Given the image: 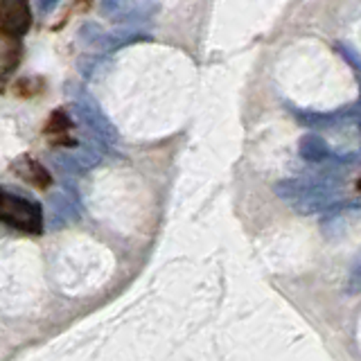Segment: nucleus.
<instances>
[{
	"mask_svg": "<svg viewBox=\"0 0 361 361\" xmlns=\"http://www.w3.org/2000/svg\"><path fill=\"white\" fill-rule=\"evenodd\" d=\"M359 104H361V97H359Z\"/></svg>",
	"mask_w": 361,
	"mask_h": 361,
	"instance_id": "nucleus-15",
	"label": "nucleus"
},
{
	"mask_svg": "<svg viewBox=\"0 0 361 361\" xmlns=\"http://www.w3.org/2000/svg\"><path fill=\"white\" fill-rule=\"evenodd\" d=\"M336 50H338V54H341L343 59H345V63H348V66H353L355 71L361 75V54L353 48V45L338 43V45H336Z\"/></svg>",
	"mask_w": 361,
	"mask_h": 361,
	"instance_id": "nucleus-10",
	"label": "nucleus"
},
{
	"mask_svg": "<svg viewBox=\"0 0 361 361\" xmlns=\"http://www.w3.org/2000/svg\"><path fill=\"white\" fill-rule=\"evenodd\" d=\"M56 5H59V0H37V7H39V11L43 16L50 14V11H54Z\"/></svg>",
	"mask_w": 361,
	"mask_h": 361,
	"instance_id": "nucleus-12",
	"label": "nucleus"
},
{
	"mask_svg": "<svg viewBox=\"0 0 361 361\" xmlns=\"http://www.w3.org/2000/svg\"><path fill=\"white\" fill-rule=\"evenodd\" d=\"M32 25L27 0H0V30L7 37H23Z\"/></svg>",
	"mask_w": 361,
	"mask_h": 361,
	"instance_id": "nucleus-6",
	"label": "nucleus"
},
{
	"mask_svg": "<svg viewBox=\"0 0 361 361\" xmlns=\"http://www.w3.org/2000/svg\"><path fill=\"white\" fill-rule=\"evenodd\" d=\"M102 16L113 23H142L156 16V0H99Z\"/></svg>",
	"mask_w": 361,
	"mask_h": 361,
	"instance_id": "nucleus-4",
	"label": "nucleus"
},
{
	"mask_svg": "<svg viewBox=\"0 0 361 361\" xmlns=\"http://www.w3.org/2000/svg\"><path fill=\"white\" fill-rule=\"evenodd\" d=\"M359 190H361V180H359Z\"/></svg>",
	"mask_w": 361,
	"mask_h": 361,
	"instance_id": "nucleus-14",
	"label": "nucleus"
},
{
	"mask_svg": "<svg viewBox=\"0 0 361 361\" xmlns=\"http://www.w3.org/2000/svg\"><path fill=\"white\" fill-rule=\"evenodd\" d=\"M50 208L54 228H61V226L79 219V199L68 195V192H54V195H50Z\"/></svg>",
	"mask_w": 361,
	"mask_h": 361,
	"instance_id": "nucleus-7",
	"label": "nucleus"
},
{
	"mask_svg": "<svg viewBox=\"0 0 361 361\" xmlns=\"http://www.w3.org/2000/svg\"><path fill=\"white\" fill-rule=\"evenodd\" d=\"M73 111H75V116L79 118V122H82L102 145L113 147L120 140V133L116 129V124L106 118V113L99 109L97 99L93 95H88L86 90H75Z\"/></svg>",
	"mask_w": 361,
	"mask_h": 361,
	"instance_id": "nucleus-2",
	"label": "nucleus"
},
{
	"mask_svg": "<svg viewBox=\"0 0 361 361\" xmlns=\"http://www.w3.org/2000/svg\"><path fill=\"white\" fill-rule=\"evenodd\" d=\"M359 129H361V116H359Z\"/></svg>",
	"mask_w": 361,
	"mask_h": 361,
	"instance_id": "nucleus-13",
	"label": "nucleus"
},
{
	"mask_svg": "<svg viewBox=\"0 0 361 361\" xmlns=\"http://www.w3.org/2000/svg\"><path fill=\"white\" fill-rule=\"evenodd\" d=\"M0 221L16 231L39 235L43 231V210L37 201L0 190Z\"/></svg>",
	"mask_w": 361,
	"mask_h": 361,
	"instance_id": "nucleus-1",
	"label": "nucleus"
},
{
	"mask_svg": "<svg viewBox=\"0 0 361 361\" xmlns=\"http://www.w3.org/2000/svg\"><path fill=\"white\" fill-rule=\"evenodd\" d=\"M291 113L298 118L300 124H305V127L321 129V127H332V124L341 122L348 111H338V113H319V111H302V109L291 106Z\"/></svg>",
	"mask_w": 361,
	"mask_h": 361,
	"instance_id": "nucleus-9",
	"label": "nucleus"
},
{
	"mask_svg": "<svg viewBox=\"0 0 361 361\" xmlns=\"http://www.w3.org/2000/svg\"><path fill=\"white\" fill-rule=\"evenodd\" d=\"M79 41H82L86 48H95L102 52H116L124 45L131 43H140V41H152L149 34H145L140 30H102L97 23H84L77 32Z\"/></svg>",
	"mask_w": 361,
	"mask_h": 361,
	"instance_id": "nucleus-3",
	"label": "nucleus"
},
{
	"mask_svg": "<svg viewBox=\"0 0 361 361\" xmlns=\"http://www.w3.org/2000/svg\"><path fill=\"white\" fill-rule=\"evenodd\" d=\"M298 154L310 163H321L330 156V147H327V142L319 133H305L298 145Z\"/></svg>",
	"mask_w": 361,
	"mask_h": 361,
	"instance_id": "nucleus-8",
	"label": "nucleus"
},
{
	"mask_svg": "<svg viewBox=\"0 0 361 361\" xmlns=\"http://www.w3.org/2000/svg\"><path fill=\"white\" fill-rule=\"evenodd\" d=\"M52 163L61 169L63 174L75 176L84 174L88 169H93L102 163V152L95 145H82L77 149H66V152H54Z\"/></svg>",
	"mask_w": 361,
	"mask_h": 361,
	"instance_id": "nucleus-5",
	"label": "nucleus"
},
{
	"mask_svg": "<svg viewBox=\"0 0 361 361\" xmlns=\"http://www.w3.org/2000/svg\"><path fill=\"white\" fill-rule=\"evenodd\" d=\"M348 289H350V293H357L361 289V262L353 269V274H350Z\"/></svg>",
	"mask_w": 361,
	"mask_h": 361,
	"instance_id": "nucleus-11",
	"label": "nucleus"
}]
</instances>
